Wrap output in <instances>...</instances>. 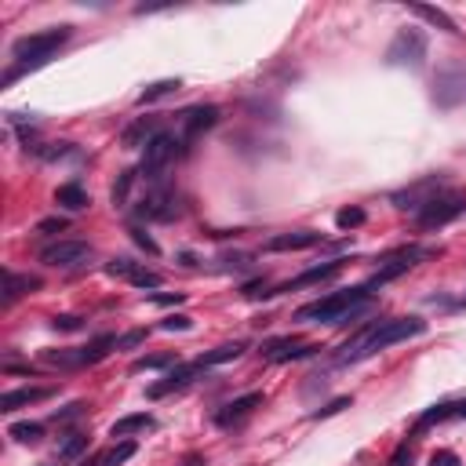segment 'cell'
<instances>
[{
    "mask_svg": "<svg viewBox=\"0 0 466 466\" xmlns=\"http://www.w3.org/2000/svg\"><path fill=\"white\" fill-rule=\"evenodd\" d=\"M427 332V321L422 317H386V321H375L372 328H364L354 343L343 346L339 354V364H354V361H364V357H375L379 350L386 346H397L404 339H415Z\"/></svg>",
    "mask_w": 466,
    "mask_h": 466,
    "instance_id": "1",
    "label": "cell"
},
{
    "mask_svg": "<svg viewBox=\"0 0 466 466\" xmlns=\"http://www.w3.org/2000/svg\"><path fill=\"white\" fill-rule=\"evenodd\" d=\"M73 37V26H55V30H44V33H30V37H19L15 44H11V62L8 73L0 77V84H15L22 73H30V69H40L55 51H59L66 40Z\"/></svg>",
    "mask_w": 466,
    "mask_h": 466,
    "instance_id": "2",
    "label": "cell"
},
{
    "mask_svg": "<svg viewBox=\"0 0 466 466\" xmlns=\"http://www.w3.org/2000/svg\"><path fill=\"white\" fill-rule=\"evenodd\" d=\"M182 466H208V463H204V459H186Z\"/></svg>",
    "mask_w": 466,
    "mask_h": 466,
    "instance_id": "46",
    "label": "cell"
},
{
    "mask_svg": "<svg viewBox=\"0 0 466 466\" xmlns=\"http://www.w3.org/2000/svg\"><path fill=\"white\" fill-rule=\"evenodd\" d=\"M44 280H40L37 274H15V270H8V285H4V306H11L19 299V295H30L37 292Z\"/></svg>",
    "mask_w": 466,
    "mask_h": 466,
    "instance_id": "20",
    "label": "cell"
},
{
    "mask_svg": "<svg viewBox=\"0 0 466 466\" xmlns=\"http://www.w3.org/2000/svg\"><path fill=\"white\" fill-rule=\"evenodd\" d=\"M430 466H463V459L451 448H437L433 456H430Z\"/></svg>",
    "mask_w": 466,
    "mask_h": 466,
    "instance_id": "41",
    "label": "cell"
},
{
    "mask_svg": "<svg viewBox=\"0 0 466 466\" xmlns=\"http://www.w3.org/2000/svg\"><path fill=\"white\" fill-rule=\"evenodd\" d=\"M412 11L422 19V22H430V26H437V30H445V33H459V26H456V19L451 15H445L441 8H433V4H412Z\"/></svg>",
    "mask_w": 466,
    "mask_h": 466,
    "instance_id": "24",
    "label": "cell"
},
{
    "mask_svg": "<svg viewBox=\"0 0 466 466\" xmlns=\"http://www.w3.org/2000/svg\"><path fill=\"white\" fill-rule=\"evenodd\" d=\"M262 404V393L259 390H251V393H244V397H233L230 404H222L219 412H215V427H222V430H230V427H237L241 419H248L256 408Z\"/></svg>",
    "mask_w": 466,
    "mask_h": 466,
    "instance_id": "16",
    "label": "cell"
},
{
    "mask_svg": "<svg viewBox=\"0 0 466 466\" xmlns=\"http://www.w3.org/2000/svg\"><path fill=\"white\" fill-rule=\"evenodd\" d=\"M132 182H135V172H120V179H117V186H113V204H117V208H124V204H128V193H132Z\"/></svg>",
    "mask_w": 466,
    "mask_h": 466,
    "instance_id": "33",
    "label": "cell"
},
{
    "mask_svg": "<svg viewBox=\"0 0 466 466\" xmlns=\"http://www.w3.org/2000/svg\"><path fill=\"white\" fill-rule=\"evenodd\" d=\"M350 404H354V397H335V401H328L324 408H317L310 419H317V422H321V419H332V415H339V412H343V408H350Z\"/></svg>",
    "mask_w": 466,
    "mask_h": 466,
    "instance_id": "35",
    "label": "cell"
},
{
    "mask_svg": "<svg viewBox=\"0 0 466 466\" xmlns=\"http://www.w3.org/2000/svg\"><path fill=\"white\" fill-rule=\"evenodd\" d=\"M456 419H466V401H456Z\"/></svg>",
    "mask_w": 466,
    "mask_h": 466,
    "instance_id": "45",
    "label": "cell"
},
{
    "mask_svg": "<svg viewBox=\"0 0 466 466\" xmlns=\"http://www.w3.org/2000/svg\"><path fill=\"white\" fill-rule=\"evenodd\" d=\"M66 226H69V219H62V215H51V219H40V222H37V233L55 237V233H62Z\"/></svg>",
    "mask_w": 466,
    "mask_h": 466,
    "instance_id": "38",
    "label": "cell"
},
{
    "mask_svg": "<svg viewBox=\"0 0 466 466\" xmlns=\"http://www.w3.org/2000/svg\"><path fill=\"white\" fill-rule=\"evenodd\" d=\"M51 328H55V332H80V328H84V317H77V314H59V317H51Z\"/></svg>",
    "mask_w": 466,
    "mask_h": 466,
    "instance_id": "36",
    "label": "cell"
},
{
    "mask_svg": "<svg viewBox=\"0 0 466 466\" xmlns=\"http://www.w3.org/2000/svg\"><path fill=\"white\" fill-rule=\"evenodd\" d=\"M84 466H102V456H98V459H91V463H84Z\"/></svg>",
    "mask_w": 466,
    "mask_h": 466,
    "instance_id": "47",
    "label": "cell"
},
{
    "mask_svg": "<svg viewBox=\"0 0 466 466\" xmlns=\"http://www.w3.org/2000/svg\"><path fill=\"white\" fill-rule=\"evenodd\" d=\"M343 274V259H332V262H321V266H310V270H303L299 277L285 280V285H277L270 292H262V299H274V295H285V292H295V288H310V285H321V280H332Z\"/></svg>",
    "mask_w": 466,
    "mask_h": 466,
    "instance_id": "13",
    "label": "cell"
},
{
    "mask_svg": "<svg viewBox=\"0 0 466 466\" xmlns=\"http://www.w3.org/2000/svg\"><path fill=\"white\" fill-rule=\"evenodd\" d=\"M182 299H186V295H182V292H161V295H150V303H157V306H179Z\"/></svg>",
    "mask_w": 466,
    "mask_h": 466,
    "instance_id": "43",
    "label": "cell"
},
{
    "mask_svg": "<svg viewBox=\"0 0 466 466\" xmlns=\"http://www.w3.org/2000/svg\"><path fill=\"white\" fill-rule=\"evenodd\" d=\"M84 412H88V404H84V401H73V404H66L62 412H55L51 419H55V422H73V419H80Z\"/></svg>",
    "mask_w": 466,
    "mask_h": 466,
    "instance_id": "40",
    "label": "cell"
},
{
    "mask_svg": "<svg viewBox=\"0 0 466 466\" xmlns=\"http://www.w3.org/2000/svg\"><path fill=\"white\" fill-rule=\"evenodd\" d=\"M427 256H437V251H433V248H408V251H401V256L386 259V266H379V270L372 274L368 292H372V288H379V285H390V280H397L401 274H408L419 259H427Z\"/></svg>",
    "mask_w": 466,
    "mask_h": 466,
    "instance_id": "12",
    "label": "cell"
},
{
    "mask_svg": "<svg viewBox=\"0 0 466 466\" xmlns=\"http://www.w3.org/2000/svg\"><path fill=\"white\" fill-rule=\"evenodd\" d=\"M317 244H324V237L317 230H292V233L270 237L262 248L266 251H306V248H317Z\"/></svg>",
    "mask_w": 466,
    "mask_h": 466,
    "instance_id": "17",
    "label": "cell"
},
{
    "mask_svg": "<svg viewBox=\"0 0 466 466\" xmlns=\"http://www.w3.org/2000/svg\"><path fill=\"white\" fill-rule=\"evenodd\" d=\"M172 364H179L175 354H146L132 364V372H157V368H172Z\"/></svg>",
    "mask_w": 466,
    "mask_h": 466,
    "instance_id": "30",
    "label": "cell"
},
{
    "mask_svg": "<svg viewBox=\"0 0 466 466\" xmlns=\"http://www.w3.org/2000/svg\"><path fill=\"white\" fill-rule=\"evenodd\" d=\"M441 190H448V186H445V175L437 172V175H427V179L412 182V186L401 190V193H393L390 201H393V208H401V211H415V215H419V211L427 208V204H430Z\"/></svg>",
    "mask_w": 466,
    "mask_h": 466,
    "instance_id": "9",
    "label": "cell"
},
{
    "mask_svg": "<svg viewBox=\"0 0 466 466\" xmlns=\"http://www.w3.org/2000/svg\"><path fill=\"white\" fill-rule=\"evenodd\" d=\"M157 427V419L150 412H138V415H124L109 427V437H132V433H143V430H153Z\"/></svg>",
    "mask_w": 466,
    "mask_h": 466,
    "instance_id": "23",
    "label": "cell"
},
{
    "mask_svg": "<svg viewBox=\"0 0 466 466\" xmlns=\"http://www.w3.org/2000/svg\"><path fill=\"white\" fill-rule=\"evenodd\" d=\"M8 437H15L19 445H40L44 441V427L40 422H11Z\"/></svg>",
    "mask_w": 466,
    "mask_h": 466,
    "instance_id": "27",
    "label": "cell"
},
{
    "mask_svg": "<svg viewBox=\"0 0 466 466\" xmlns=\"http://www.w3.org/2000/svg\"><path fill=\"white\" fill-rule=\"evenodd\" d=\"M219 124V106H193L182 113V150H190L193 138H201L208 128H215Z\"/></svg>",
    "mask_w": 466,
    "mask_h": 466,
    "instance_id": "14",
    "label": "cell"
},
{
    "mask_svg": "<svg viewBox=\"0 0 466 466\" xmlns=\"http://www.w3.org/2000/svg\"><path fill=\"white\" fill-rule=\"evenodd\" d=\"M463 211H466V190H441L419 211V226L422 230H437V226H448L451 219H459Z\"/></svg>",
    "mask_w": 466,
    "mask_h": 466,
    "instance_id": "6",
    "label": "cell"
},
{
    "mask_svg": "<svg viewBox=\"0 0 466 466\" xmlns=\"http://www.w3.org/2000/svg\"><path fill=\"white\" fill-rule=\"evenodd\" d=\"M55 204L66 208V211H84L91 204V197H88V190H84L80 182H62V186L55 190Z\"/></svg>",
    "mask_w": 466,
    "mask_h": 466,
    "instance_id": "21",
    "label": "cell"
},
{
    "mask_svg": "<svg viewBox=\"0 0 466 466\" xmlns=\"http://www.w3.org/2000/svg\"><path fill=\"white\" fill-rule=\"evenodd\" d=\"M445 419H456V401H441V404L427 408V412L415 419V433H422L427 427H433V422H445Z\"/></svg>",
    "mask_w": 466,
    "mask_h": 466,
    "instance_id": "26",
    "label": "cell"
},
{
    "mask_svg": "<svg viewBox=\"0 0 466 466\" xmlns=\"http://www.w3.org/2000/svg\"><path fill=\"white\" fill-rule=\"evenodd\" d=\"M368 285L361 288H346V292H332L317 303H306L295 310V321H314V324H346L350 317L361 314V306L368 303Z\"/></svg>",
    "mask_w": 466,
    "mask_h": 466,
    "instance_id": "3",
    "label": "cell"
},
{
    "mask_svg": "<svg viewBox=\"0 0 466 466\" xmlns=\"http://www.w3.org/2000/svg\"><path fill=\"white\" fill-rule=\"evenodd\" d=\"M466 102V59H448L433 73V106L456 109Z\"/></svg>",
    "mask_w": 466,
    "mask_h": 466,
    "instance_id": "4",
    "label": "cell"
},
{
    "mask_svg": "<svg viewBox=\"0 0 466 466\" xmlns=\"http://www.w3.org/2000/svg\"><path fill=\"white\" fill-rule=\"evenodd\" d=\"M157 132H161V128H157V117H138L135 124H128V128H124L120 143L128 146V150H146V143H150Z\"/></svg>",
    "mask_w": 466,
    "mask_h": 466,
    "instance_id": "19",
    "label": "cell"
},
{
    "mask_svg": "<svg viewBox=\"0 0 466 466\" xmlns=\"http://www.w3.org/2000/svg\"><path fill=\"white\" fill-rule=\"evenodd\" d=\"M135 288H161V274L157 270H146V266H138V274L132 277Z\"/></svg>",
    "mask_w": 466,
    "mask_h": 466,
    "instance_id": "39",
    "label": "cell"
},
{
    "mask_svg": "<svg viewBox=\"0 0 466 466\" xmlns=\"http://www.w3.org/2000/svg\"><path fill=\"white\" fill-rule=\"evenodd\" d=\"M91 259V244L84 241H55L48 248H40V262L51 266V270H73V266Z\"/></svg>",
    "mask_w": 466,
    "mask_h": 466,
    "instance_id": "11",
    "label": "cell"
},
{
    "mask_svg": "<svg viewBox=\"0 0 466 466\" xmlns=\"http://www.w3.org/2000/svg\"><path fill=\"white\" fill-rule=\"evenodd\" d=\"M408 463H412V448H408V441H404V445H397V451H393L390 466H408Z\"/></svg>",
    "mask_w": 466,
    "mask_h": 466,
    "instance_id": "44",
    "label": "cell"
},
{
    "mask_svg": "<svg viewBox=\"0 0 466 466\" xmlns=\"http://www.w3.org/2000/svg\"><path fill=\"white\" fill-rule=\"evenodd\" d=\"M106 274H109V277H124V280H132V277L138 274V262H135V259H128V256L109 259V262H106Z\"/></svg>",
    "mask_w": 466,
    "mask_h": 466,
    "instance_id": "32",
    "label": "cell"
},
{
    "mask_svg": "<svg viewBox=\"0 0 466 466\" xmlns=\"http://www.w3.org/2000/svg\"><path fill=\"white\" fill-rule=\"evenodd\" d=\"M84 448H88V437H84V433H66L62 441H59V451H55V459H59V463H69V459H77Z\"/></svg>",
    "mask_w": 466,
    "mask_h": 466,
    "instance_id": "28",
    "label": "cell"
},
{
    "mask_svg": "<svg viewBox=\"0 0 466 466\" xmlns=\"http://www.w3.org/2000/svg\"><path fill=\"white\" fill-rule=\"evenodd\" d=\"M135 215L138 219H146V222H175L182 215V201H179V193L175 190H168V186H153L143 201H138L135 208Z\"/></svg>",
    "mask_w": 466,
    "mask_h": 466,
    "instance_id": "7",
    "label": "cell"
},
{
    "mask_svg": "<svg viewBox=\"0 0 466 466\" xmlns=\"http://www.w3.org/2000/svg\"><path fill=\"white\" fill-rule=\"evenodd\" d=\"M157 328H161V332H190V328H193V317H190V314H172V317H164Z\"/></svg>",
    "mask_w": 466,
    "mask_h": 466,
    "instance_id": "34",
    "label": "cell"
},
{
    "mask_svg": "<svg viewBox=\"0 0 466 466\" xmlns=\"http://www.w3.org/2000/svg\"><path fill=\"white\" fill-rule=\"evenodd\" d=\"M135 451H138L135 441H120V445H113L109 451H102V466H124Z\"/></svg>",
    "mask_w": 466,
    "mask_h": 466,
    "instance_id": "29",
    "label": "cell"
},
{
    "mask_svg": "<svg viewBox=\"0 0 466 466\" xmlns=\"http://www.w3.org/2000/svg\"><path fill=\"white\" fill-rule=\"evenodd\" d=\"M179 88H182V80H153L138 91V106H153V102H161V98L175 95Z\"/></svg>",
    "mask_w": 466,
    "mask_h": 466,
    "instance_id": "25",
    "label": "cell"
},
{
    "mask_svg": "<svg viewBox=\"0 0 466 466\" xmlns=\"http://www.w3.org/2000/svg\"><path fill=\"white\" fill-rule=\"evenodd\" d=\"M364 219H368V211H364V208H343L335 215V226L343 233H350V230H357V226H364Z\"/></svg>",
    "mask_w": 466,
    "mask_h": 466,
    "instance_id": "31",
    "label": "cell"
},
{
    "mask_svg": "<svg viewBox=\"0 0 466 466\" xmlns=\"http://www.w3.org/2000/svg\"><path fill=\"white\" fill-rule=\"evenodd\" d=\"M182 138L175 135V132H157L146 143V150H143V164H138V172H143L150 182H157L161 186V179H164V168L172 164L175 157H182Z\"/></svg>",
    "mask_w": 466,
    "mask_h": 466,
    "instance_id": "5",
    "label": "cell"
},
{
    "mask_svg": "<svg viewBox=\"0 0 466 466\" xmlns=\"http://www.w3.org/2000/svg\"><path fill=\"white\" fill-rule=\"evenodd\" d=\"M55 397V386H22V390H8L4 397H0V412H19L26 404H40Z\"/></svg>",
    "mask_w": 466,
    "mask_h": 466,
    "instance_id": "18",
    "label": "cell"
},
{
    "mask_svg": "<svg viewBox=\"0 0 466 466\" xmlns=\"http://www.w3.org/2000/svg\"><path fill=\"white\" fill-rule=\"evenodd\" d=\"M132 241H135L138 248H146V251H150V256H161V248H157V241H153V237H150L146 230H138V226H135V230H132Z\"/></svg>",
    "mask_w": 466,
    "mask_h": 466,
    "instance_id": "42",
    "label": "cell"
},
{
    "mask_svg": "<svg viewBox=\"0 0 466 466\" xmlns=\"http://www.w3.org/2000/svg\"><path fill=\"white\" fill-rule=\"evenodd\" d=\"M422 59H427V33L422 30H397V37L390 40L386 48V62L390 66H422Z\"/></svg>",
    "mask_w": 466,
    "mask_h": 466,
    "instance_id": "8",
    "label": "cell"
},
{
    "mask_svg": "<svg viewBox=\"0 0 466 466\" xmlns=\"http://www.w3.org/2000/svg\"><path fill=\"white\" fill-rule=\"evenodd\" d=\"M146 335H150V328H132V332H124V335H117V350L143 346V343H146Z\"/></svg>",
    "mask_w": 466,
    "mask_h": 466,
    "instance_id": "37",
    "label": "cell"
},
{
    "mask_svg": "<svg viewBox=\"0 0 466 466\" xmlns=\"http://www.w3.org/2000/svg\"><path fill=\"white\" fill-rule=\"evenodd\" d=\"M244 343L241 339H233V343H222V346H215V350H204L201 357H197V364H201V368H215V364H226V361H237L244 354Z\"/></svg>",
    "mask_w": 466,
    "mask_h": 466,
    "instance_id": "22",
    "label": "cell"
},
{
    "mask_svg": "<svg viewBox=\"0 0 466 466\" xmlns=\"http://www.w3.org/2000/svg\"><path fill=\"white\" fill-rule=\"evenodd\" d=\"M317 343H303V339L295 335H280V339H266V343L259 346L262 361L270 364H285V361H303V357H314L317 354Z\"/></svg>",
    "mask_w": 466,
    "mask_h": 466,
    "instance_id": "10",
    "label": "cell"
},
{
    "mask_svg": "<svg viewBox=\"0 0 466 466\" xmlns=\"http://www.w3.org/2000/svg\"><path fill=\"white\" fill-rule=\"evenodd\" d=\"M201 372H204V368H201L197 361H193V364H175V368L161 379V383H153V386L146 390V397L157 401V397H168V393H175V390H186V386H190Z\"/></svg>",
    "mask_w": 466,
    "mask_h": 466,
    "instance_id": "15",
    "label": "cell"
}]
</instances>
